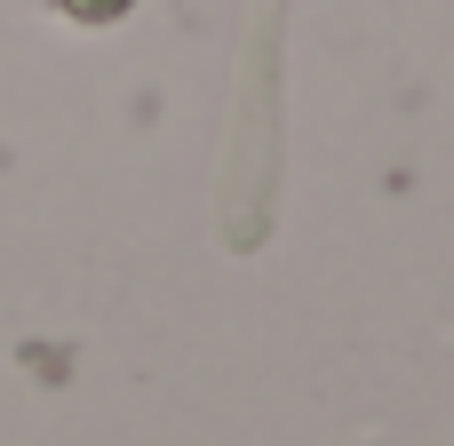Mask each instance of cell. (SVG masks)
Segmentation results:
<instances>
[{
  "label": "cell",
  "mask_w": 454,
  "mask_h": 446,
  "mask_svg": "<svg viewBox=\"0 0 454 446\" xmlns=\"http://www.w3.org/2000/svg\"><path fill=\"white\" fill-rule=\"evenodd\" d=\"M64 16H80V24H112V16H128L136 0H56Z\"/></svg>",
  "instance_id": "6da1fadb"
}]
</instances>
